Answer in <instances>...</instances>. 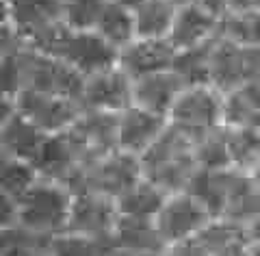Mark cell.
<instances>
[{
  "instance_id": "cell-1",
  "label": "cell",
  "mask_w": 260,
  "mask_h": 256,
  "mask_svg": "<svg viewBox=\"0 0 260 256\" xmlns=\"http://www.w3.org/2000/svg\"><path fill=\"white\" fill-rule=\"evenodd\" d=\"M74 191L59 183L39 178L30 191L15 202V224L24 233L52 241L68 228Z\"/></svg>"
},
{
  "instance_id": "cell-2",
  "label": "cell",
  "mask_w": 260,
  "mask_h": 256,
  "mask_svg": "<svg viewBox=\"0 0 260 256\" xmlns=\"http://www.w3.org/2000/svg\"><path fill=\"white\" fill-rule=\"evenodd\" d=\"M143 178L158 185L165 193L186 191L191 178L198 172L195 144L180 130L169 126L162 137L141 156Z\"/></svg>"
},
{
  "instance_id": "cell-3",
  "label": "cell",
  "mask_w": 260,
  "mask_h": 256,
  "mask_svg": "<svg viewBox=\"0 0 260 256\" xmlns=\"http://www.w3.org/2000/svg\"><path fill=\"white\" fill-rule=\"evenodd\" d=\"M169 126L180 130L191 141L223 126V94L213 85L184 87L169 113Z\"/></svg>"
},
{
  "instance_id": "cell-4",
  "label": "cell",
  "mask_w": 260,
  "mask_h": 256,
  "mask_svg": "<svg viewBox=\"0 0 260 256\" xmlns=\"http://www.w3.org/2000/svg\"><path fill=\"white\" fill-rule=\"evenodd\" d=\"M20 61H22V92L24 89H32V92L56 94L80 102L85 76L78 74L74 68H70L65 61L39 52L26 44H24L20 52Z\"/></svg>"
},
{
  "instance_id": "cell-5",
  "label": "cell",
  "mask_w": 260,
  "mask_h": 256,
  "mask_svg": "<svg viewBox=\"0 0 260 256\" xmlns=\"http://www.w3.org/2000/svg\"><path fill=\"white\" fill-rule=\"evenodd\" d=\"M141 178H143V169L139 156L128 154L124 150H113L104 156H98V159H93L87 165L76 191L87 189V191L107 195L117 202Z\"/></svg>"
},
{
  "instance_id": "cell-6",
  "label": "cell",
  "mask_w": 260,
  "mask_h": 256,
  "mask_svg": "<svg viewBox=\"0 0 260 256\" xmlns=\"http://www.w3.org/2000/svg\"><path fill=\"white\" fill-rule=\"evenodd\" d=\"M89 163L91 159L78 144V139L72 135V130H65V133L48 137L42 154L35 161V167L44 180L59 183L76 191Z\"/></svg>"
},
{
  "instance_id": "cell-7",
  "label": "cell",
  "mask_w": 260,
  "mask_h": 256,
  "mask_svg": "<svg viewBox=\"0 0 260 256\" xmlns=\"http://www.w3.org/2000/svg\"><path fill=\"white\" fill-rule=\"evenodd\" d=\"M52 56L65 61L70 68H74L87 78L98 72L115 68L119 61V50L113 48L107 39H102L93 29L76 31L68 26Z\"/></svg>"
},
{
  "instance_id": "cell-8",
  "label": "cell",
  "mask_w": 260,
  "mask_h": 256,
  "mask_svg": "<svg viewBox=\"0 0 260 256\" xmlns=\"http://www.w3.org/2000/svg\"><path fill=\"white\" fill-rule=\"evenodd\" d=\"M117 219L119 209L115 200L83 189V191L74 193L68 228L63 235H76L111 245V237L117 226Z\"/></svg>"
},
{
  "instance_id": "cell-9",
  "label": "cell",
  "mask_w": 260,
  "mask_h": 256,
  "mask_svg": "<svg viewBox=\"0 0 260 256\" xmlns=\"http://www.w3.org/2000/svg\"><path fill=\"white\" fill-rule=\"evenodd\" d=\"M13 106L46 135H59L70 130L83 113L78 100L46 92H32V89H24L15 96Z\"/></svg>"
},
{
  "instance_id": "cell-10",
  "label": "cell",
  "mask_w": 260,
  "mask_h": 256,
  "mask_svg": "<svg viewBox=\"0 0 260 256\" xmlns=\"http://www.w3.org/2000/svg\"><path fill=\"white\" fill-rule=\"evenodd\" d=\"M260 78V48L241 46L219 37L213 46V72L210 85L221 94Z\"/></svg>"
},
{
  "instance_id": "cell-11",
  "label": "cell",
  "mask_w": 260,
  "mask_h": 256,
  "mask_svg": "<svg viewBox=\"0 0 260 256\" xmlns=\"http://www.w3.org/2000/svg\"><path fill=\"white\" fill-rule=\"evenodd\" d=\"M210 219H213V215L193 193L178 191L167 195L165 204H162V209L154 221H156L160 239L167 247L198 237Z\"/></svg>"
},
{
  "instance_id": "cell-12",
  "label": "cell",
  "mask_w": 260,
  "mask_h": 256,
  "mask_svg": "<svg viewBox=\"0 0 260 256\" xmlns=\"http://www.w3.org/2000/svg\"><path fill=\"white\" fill-rule=\"evenodd\" d=\"M48 137L50 135L15 111L11 98H0V156L35 165Z\"/></svg>"
},
{
  "instance_id": "cell-13",
  "label": "cell",
  "mask_w": 260,
  "mask_h": 256,
  "mask_svg": "<svg viewBox=\"0 0 260 256\" xmlns=\"http://www.w3.org/2000/svg\"><path fill=\"white\" fill-rule=\"evenodd\" d=\"M5 26L24 44L63 22V0H0Z\"/></svg>"
},
{
  "instance_id": "cell-14",
  "label": "cell",
  "mask_w": 260,
  "mask_h": 256,
  "mask_svg": "<svg viewBox=\"0 0 260 256\" xmlns=\"http://www.w3.org/2000/svg\"><path fill=\"white\" fill-rule=\"evenodd\" d=\"M80 106L87 111L121 113L133 106V78L115 65L85 78Z\"/></svg>"
},
{
  "instance_id": "cell-15",
  "label": "cell",
  "mask_w": 260,
  "mask_h": 256,
  "mask_svg": "<svg viewBox=\"0 0 260 256\" xmlns=\"http://www.w3.org/2000/svg\"><path fill=\"white\" fill-rule=\"evenodd\" d=\"M167 128V118L133 104L117 115V150H124L141 159Z\"/></svg>"
},
{
  "instance_id": "cell-16",
  "label": "cell",
  "mask_w": 260,
  "mask_h": 256,
  "mask_svg": "<svg viewBox=\"0 0 260 256\" xmlns=\"http://www.w3.org/2000/svg\"><path fill=\"white\" fill-rule=\"evenodd\" d=\"M176 52L169 39H135L119 50L117 65L135 80L172 70Z\"/></svg>"
},
{
  "instance_id": "cell-17",
  "label": "cell",
  "mask_w": 260,
  "mask_h": 256,
  "mask_svg": "<svg viewBox=\"0 0 260 256\" xmlns=\"http://www.w3.org/2000/svg\"><path fill=\"white\" fill-rule=\"evenodd\" d=\"M184 92V82L176 76L174 70L150 74L133 80V104L141 109L169 118L176 100Z\"/></svg>"
},
{
  "instance_id": "cell-18",
  "label": "cell",
  "mask_w": 260,
  "mask_h": 256,
  "mask_svg": "<svg viewBox=\"0 0 260 256\" xmlns=\"http://www.w3.org/2000/svg\"><path fill=\"white\" fill-rule=\"evenodd\" d=\"M219 29H221V20L202 9L198 3H189L178 9L172 33H169V41L176 50L195 48L215 41L219 37Z\"/></svg>"
},
{
  "instance_id": "cell-19",
  "label": "cell",
  "mask_w": 260,
  "mask_h": 256,
  "mask_svg": "<svg viewBox=\"0 0 260 256\" xmlns=\"http://www.w3.org/2000/svg\"><path fill=\"white\" fill-rule=\"evenodd\" d=\"M117 115L119 113L83 109L76 124L70 128L91 161L117 150Z\"/></svg>"
},
{
  "instance_id": "cell-20",
  "label": "cell",
  "mask_w": 260,
  "mask_h": 256,
  "mask_svg": "<svg viewBox=\"0 0 260 256\" xmlns=\"http://www.w3.org/2000/svg\"><path fill=\"white\" fill-rule=\"evenodd\" d=\"M111 247L115 252H165V243L154 219H135L119 215L113 230Z\"/></svg>"
},
{
  "instance_id": "cell-21",
  "label": "cell",
  "mask_w": 260,
  "mask_h": 256,
  "mask_svg": "<svg viewBox=\"0 0 260 256\" xmlns=\"http://www.w3.org/2000/svg\"><path fill=\"white\" fill-rule=\"evenodd\" d=\"M223 126L260 128V78L223 94Z\"/></svg>"
},
{
  "instance_id": "cell-22",
  "label": "cell",
  "mask_w": 260,
  "mask_h": 256,
  "mask_svg": "<svg viewBox=\"0 0 260 256\" xmlns=\"http://www.w3.org/2000/svg\"><path fill=\"white\" fill-rule=\"evenodd\" d=\"M234 174H237V167H228V169H202L200 167L195 172V176L191 178L186 191L198 197L213 217H221V211H223L228 191L232 187Z\"/></svg>"
},
{
  "instance_id": "cell-23",
  "label": "cell",
  "mask_w": 260,
  "mask_h": 256,
  "mask_svg": "<svg viewBox=\"0 0 260 256\" xmlns=\"http://www.w3.org/2000/svg\"><path fill=\"white\" fill-rule=\"evenodd\" d=\"M178 9L174 0H143L133 7L137 39H169Z\"/></svg>"
},
{
  "instance_id": "cell-24",
  "label": "cell",
  "mask_w": 260,
  "mask_h": 256,
  "mask_svg": "<svg viewBox=\"0 0 260 256\" xmlns=\"http://www.w3.org/2000/svg\"><path fill=\"white\" fill-rule=\"evenodd\" d=\"M167 195L158 185H154L152 180L141 178L135 187H130L128 191L117 200L119 215L124 217H135V219H156L160 213L162 204H165Z\"/></svg>"
},
{
  "instance_id": "cell-25",
  "label": "cell",
  "mask_w": 260,
  "mask_h": 256,
  "mask_svg": "<svg viewBox=\"0 0 260 256\" xmlns=\"http://www.w3.org/2000/svg\"><path fill=\"white\" fill-rule=\"evenodd\" d=\"M93 31L102 39H107L113 48L121 50V48H126L130 41L137 39L133 9L109 0L107 7H104L102 13H100V18H98V22H95Z\"/></svg>"
},
{
  "instance_id": "cell-26",
  "label": "cell",
  "mask_w": 260,
  "mask_h": 256,
  "mask_svg": "<svg viewBox=\"0 0 260 256\" xmlns=\"http://www.w3.org/2000/svg\"><path fill=\"white\" fill-rule=\"evenodd\" d=\"M215 41H208V44H202V46H195V48H184V50L176 52L172 70L176 72V76L184 82V87L210 85Z\"/></svg>"
},
{
  "instance_id": "cell-27",
  "label": "cell",
  "mask_w": 260,
  "mask_h": 256,
  "mask_svg": "<svg viewBox=\"0 0 260 256\" xmlns=\"http://www.w3.org/2000/svg\"><path fill=\"white\" fill-rule=\"evenodd\" d=\"M39 178L42 176L32 163L0 156V195L3 197L18 202L30 191Z\"/></svg>"
},
{
  "instance_id": "cell-28",
  "label": "cell",
  "mask_w": 260,
  "mask_h": 256,
  "mask_svg": "<svg viewBox=\"0 0 260 256\" xmlns=\"http://www.w3.org/2000/svg\"><path fill=\"white\" fill-rule=\"evenodd\" d=\"M219 37L249 48H260V9L230 11L221 20Z\"/></svg>"
},
{
  "instance_id": "cell-29",
  "label": "cell",
  "mask_w": 260,
  "mask_h": 256,
  "mask_svg": "<svg viewBox=\"0 0 260 256\" xmlns=\"http://www.w3.org/2000/svg\"><path fill=\"white\" fill-rule=\"evenodd\" d=\"M195 161L202 169H228L232 167L230 156V139H228V128L221 126L195 141Z\"/></svg>"
},
{
  "instance_id": "cell-30",
  "label": "cell",
  "mask_w": 260,
  "mask_h": 256,
  "mask_svg": "<svg viewBox=\"0 0 260 256\" xmlns=\"http://www.w3.org/2000/svg\"><path fill=\"white\" fill-rule=\"evenodd\" d=\"M228 139L232 167L249 172L260 165V128H228Z\"/></svg>"
},
{
  "instance_id": "cell-31",
  "label": "cell",
  "mask_w": 260,
  "mask_h": 256,
  "mask_svg": "<svg viewBox=\"0 0 260 256\" xmlns=\"http://www.w3.org/2000/svg\"><path fill=\"white\" fill-rule=\"evenodd\" d=\"M48 256H113V247L93 239L59 235L48 241Z\"/></svg>"
},
{
  "instance_id": "cell-32",
  "label": "cell",
  "mask_w": 260,
  "mask_h": 256,
  "mask_svg": "<svg viewBox=\"0 0 260 256\" xmlns=\"http://www.w3.org/2000/svg\"><path fill=\"white\" fill-rule=\"evenodd\" d=\"M109 0H63V22L76 31H91Z\"/></svg>"
},
{
  "instance_id": "cell-33",
  "label": "cell",
  "mask_w": 260,
  "mask_h": 256,
  "mask_svg": "<svg viewBox=\"0 0 260 256\" xmlns=\"http://www.w3.org/2000/svg\"><path fill=\"white\" fill-rule=\"evenodd\" d=\"M162 256H208V252L204 250V245L198 241V237L186 239V241L167 245Z\"/></svg>"
},
{
  "instance_id": "cell-34",
  "label": "cell",
  "mask_w": 260,
  "mask_h": 256,
  "mask_svg": "<svg viewBox=\"0 0 260 256\" xmlns=\"http://www.w3.org/2000/svg\"><path fill=\"white\" fill-rule=\"evenodd\" d=\"M202 9H206L208 13H213L217 20H223L228 13L232 11V3L230 0H195Z\"/></svg>"
},
{
  "instance_id": "cell-35",
  "label": "cell",
  "mask_w": 260,
  "mask_h": 256,
  "mask_svg": "<svg viewBox=\"0 0 260 256\" xmlns=\"http://www.w3.org/2000/svg\"><path fill=\"white\" fill-rule=\"evenodd\" d=\"M210 256H249V241H247V237H243V239H239V241L221 247V250L213 252Z\"/></svg>"
},
{
  "instance_id": "cell-36",
  "label": "cell",
  "mask_w": 260,
  "mask_h": 256,
  "mask_svg": "<svg viewBox=\"0 0 260 256\" xmlns=\"http://www.w3.org/2000/svg\"><path fill=\"white\" fill-rule=\"evenodd\" d=\"M245 233H247V241L249 243H260V215L245 228Z\"/></svg>"
},
{
  "instance_id": "cell-37",
  "label": "cell",
  "mask_w": 260,
  "mask_h": 256,
  "mask_svg": "<svg viewBox=\"0 0 260 256\" xmlns=\"http://www.w3.org/2000/svg\"><path fill=\"white\" fill-rule=\"evenodd\" d=\"M249 174V180H251V187H254V191H256V195L260 197V165H256L254 169H249L247 172Z\"/></svg>"
},
{
  "instance_id": "cell-38",
  "label": "cell",
  "mask_w": 260,
  "mask_h": 256,
  "mask_svg": "<svg viewBox=\"0 0 260 256\" xmlns=\"http://www.w3.org/2000/svg\"><path fill=\"white\" fill-rule=\"evenodd\" d=\"M113 256H162V252H148V254H143V252H115V250H113Z\"/></svg>"
},
{
  "instance_id": "cell-39",
  "label": "cell",
  "mask_w": 260,
  "mask_h": 256,
  "mask_svg": "<svg viewBox=\"0 0 260 256\" xmlns=\"http://www.w3.org/2000/svg\"><path fill=\"white\" fill-rule=\"evenodd\" d=\"M113 3H119V5H124V7H130V9H133V7H137L139 3H143V0H113Z\"/></svg>"
},
{
  "instance_id": "cell-40",
  "label": "cell",
  "mask_w": 260,
  "mask_h": 256,
  "mask_svg": "<svg viewBox=\"0 0 260 256\" xmlns=\"http://www.w3.org/2000/svg\"><path fill=\"white\" fill-rule=\"evenodd\" d=\"M249 256H260V243H249Z\"/></svg>"
},
{
  "instance_id": "cell-41",
  "label": "cell",
  "mask_w": 260,
  "mask_h": 256,
  "mask_svg": "<svg viewBox=\"0 0 260 256\" xmlns=\"http://www.w3.org/2000/svg\"><path fill=\"white\" fill-rule=\"evenodd\" d=\"M174 3L182 7V5H189V3H195V0H174Z\"/></svg>"
}]
</instances>
